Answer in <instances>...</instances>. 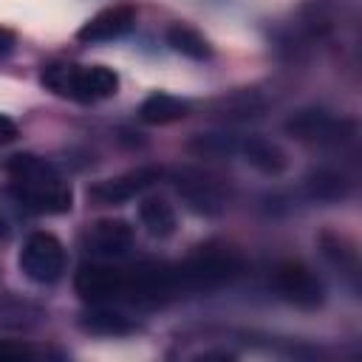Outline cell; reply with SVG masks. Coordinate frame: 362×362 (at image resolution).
<instances>
[{"label":"cell","instance_id":"1","mask_svg":"<svg viewBox=\"0 0 362 362\" xmlns=\"http://www.w3.org/2000/svg\"><path fill=\"white\" fill-rule=\"evenodd\" d=\"M8 175H11V189L14 198L37 215H59L68 212L74 204L71 184L62 178V173L34 156V153H17L8 158Z\"/></svg>","mask_w":362,"mask_h":362},{"label":"cell","instance_id":"2","mask_svg":"<svg viewBox=\"0 0 362 362\" xmlns=\"http://www.w3.org/2000/svg\"><path fill=\"white\" fill-rule=\"evenodd\" d=\"M40 82L54 90L57 96L74 99V102H99L119 90V76L113 68L105 65H68V62H51L42 68Z\"/></svg>","mask_w":362,"mask_h":362},{"label":"cell","instance_id":"3","mask_svg":"<svg viewBox=\"0 0 362 362\" xmlns=\"http://www.w3.org/2000/svg\"><path fill=\"white\" fill-rule=\"evenodd\" d=\"M20 272L40 286L57 283L65 272V249L51 232H31L20 249Z\"/></svg>","mask_w":362,"mask_h":362},{"label":"cell","instance_id":"4","mask_svg":"<svg viewBox=\"0 0 362 362\" xmlns=\"http://www.w3.org/2000/svg\"><path fill=\"white\" fill-rule=\"evenodd\" d=\"M286 130L297 141L317 144V147H339V144H345L354 136V124L348 119L331 116V113L317 110V107H308V110L294 113L286 122Z\"/></svg>","mask_w":362,"mask_h":362},{"label":"cell","instance_id":"5","mask_svg":"<svg viewBox=\"0 0 362 362\" xmlns=\"http://www.w3.org/2000/svg\"><path fill=\"white\" fill-rule=\"evenodd\" d=\"M181 291H206L226 283L238 272V257L229 252H198L175 266Z\"/></svg>","mask_w":362,"mask_h":362},{"label":"cell","instance_id":"6","mask_svg":"<svg viewBox=\"0 0 362 362\" xmlns=\"http://www.w3.org/2000/svg\"><path fill=\"white\" fill-rule=\"evenodd\" d=\"M175 189L198 215H218L226 206V187L209 173L184 167L175 173Z\"/></svg>","mask_w":362,"mask_h":362},{"label":"cell","instance_id":"7","mask_svg":"<svg viewBox=\"0 0 362 362\" xmlns=\"http://www.w3.org/2000/svg\"><path fill=\"white\" fill-rule=\"evenodd\" d=\"M274 288L286 303H291L297 308H320L322 300H325L322 280L305 263H283V266H277Z\"/></svg>","mask_w":362,"mask_h":362},{"label":"cell","instance_id":"8","mask_svg":"<svg viewBox=\"0 0 362 362\" xmlns=\"http://www.w3.org/2000/svg\"><path fill=\"white\" fill-rule=\"evenodd\" d=\"M74 288L82 300L88 303H113V300H124V288H127V269H113V266H96V263H85L79 266L76 277H74Z\"/></svg>","mask_w":362,"mask_h":362},{"label":"cell","instance_id":"9","mask_svg":"<svg viewBox=\"0 0 362 362\" xmlns=\"http://www.w3.org/2000/svg\"><path fill=\"white\" fill-rule=\"evenodd\" d=\"M161 175H164L161 167H153V164L136 167V170H127V173H122L116 178H105V181L93 184L88 189V195L102 206H116V204H124V201L141 195L144 189H150Z\"/></svg>","mask_w":362,"mask_h":362},{"label":"cell","instance_id":"10","mask_svg":"<svg viewBox=\"0 0 362 362\" xmlns=\"http://www.w3.org/2000/svg\"><path fill=\"white\" fill-rule=\"evenodd\" d=\"M82 243L96 257H122L133 246V226L119 218H102L85 229Z\"/></svg>","mask_w":362,"mask_h":362},{"label":"cell","instance_id":"11","mask_svg":"<svg viewBox=\"0 0 362 362\" xmlns=\"http://www.w3.org/2000/svg\"><path fill=\"white\" fill-rule=\"evenodd\" d=\"M136 25V8L130 3H119L110 8H102L99 14H93L88 23H82V28L76 31L79 42H110L124 37L130 28Z\"/></svg>","mask_w":362,"mask_h":362},{"label":"cell","instance_id":"12","mask_svg":"<svg viewBox=\"0 0 362 362\" xmlns=\"http://www.w3.org/2000/svg\"><path fill=\"white\" fill-rule=\"evenodd\" d=\"M238 153L255 167V170H260V173H266V175H280L283 170H286V153L274 144V141H269V139H260V136H252V139H243L240 144H238Z\"/></svg>","mask_w":362,"mask_h":362},{"label":"cell","instance_id":"13","mask_svg":"<svg viewBox=\"0 0 362 362\" xmlns=\"http://www.w3.org/2000/svg\"><path fill=\"white\" fill-rule=\"evenodd\" d=\"M79 325L88 334H99V337H127L139 331V322H133L127 314L116 311V308H90L79 317Z\"/></svg>","mask_w":362,"mask_h":362},{"label":"cell","instance_id":"14","mask_svg":"<svg viewBox=\"0 0 362 362\" xmlns=\"http://www.w3.org/2000/svg\"><path fill=\"white\" fill-rule=\"evenodd\" d=\"M187 113H189V102L173 93H150L139 107V119L144 124H173Z\"/></svg>","mask_w":362,"mask_h":362},{"label":"cell","instance_id":"15","mask_svg":"<svg viewBox=\"0 0 362 362\" xmlns=\"http://www.w3.org/2000/svg\"><path fill=\"white\" fill-rule=\"evenodd\" d=\"M139 221H141L144 232L153 235V238H170L175 232V226H178L173 204L167 198H158V195L144 198L139 204Z\"/></svg>","mask_w":362,"mask_h":362},{"label":"cell","instance_id":"16","mask_svg":"<svg viewBox=\"0 0 362 362\" xmlns=\"http://www.w3.org/2000/svg\"><path fill=\"white\" fill-rule=\"evenodd\" d=\"M348 189H351L348 178L342 173H337V170H328V167L314 170L305 178V192L314 201H339V198L348 195Z\"/></svg>","mask_w":362,"mask_h":362},{"label":"cell","instance_id":"17","mask_svg":"<svg viewBox=\"0 0 362 362\" xmlns=\"http://www.w3.org/2000/svg\"><path fill=\"white\" fill-rule=\"evenodd\" d=\"M167 45H170L173 51L184 54V57H189V59H206V57L212 54L209 42H206L195 28L181 25V23H175V25L167 28Z\"/></svg>","mask_w":362,"mask_h":362},{"label":"cell","instance_id":"18","mask_svg":"<svg viewBox=\"0 0 362 362\" xmlns=\"http://www.w3.org/2000/svg\"><path fill=\"white\" fill-rule=\"evenodd\" d=\"M320 243H322L325 257H328L334 266H339V272L356 277V249H354V246H345L342 238H331V235H322Z\"/></svg>","mask_w":362,"mask_h":362},{"label":"cell","instance_id":"19","mask_svg":"<svg viewBox=\"0 0 362 362\" xmlns=\"http://www.w3.org/2000/svg\"><path fill=\"white\" fill-rule=\"evenodd\" d=\"M238 139L226 136V133H206V136H195L189 141V150L198 156H232L238 153Z\"/></svg>","mask_w":362,"mask_h":362},{"label":"cell","instance_id":"20","mask_svg":"<svg viewBox=\"0 0 362 362\" xmlns=\"http://www.w3.org/2000/svg\"><path fill=\"white\" fill-rule=\"evenodd\" d=\"M221 105H223V110H221L223 119H252L263 110V102L255 93H238L232 99H223Z\"/></svg>","mask_w":362,"mask_h":362},{"label":"cell","instance_id":"21","mask_svg":"<svg viewBox=\"0 0 362 362\" xmlns=\"http://www.w3.org/2000/svg\"><path fill=\"white\" fill-rule=\"evenodd\" d=\"M14 139H17V124H14V119H8V116L0 113V144H8V141H14Z\"/></svg>","mask_w":362,"mask_h":362},{"label":"cell","instance_id":"22","mask_svg":"<svg viewBox=\"0 0 362 362\" xmlns=\"http://www.w3.org/2000/svg\"><path fill=\"white\" fill-rule=\"evenodd\" d=\"M31 351L25 348V345H8V342H0V359L3 356H17V359H23V356H28Z\"/></svg>","mask_w":362,"mask_h":362},{"label":"cell","instance_id":"23","mask_svg":"<svg viewBox=\"0 0 362 362\" xmlns=\"http://www.w3.org/2000/svg\"><path fill=\"white\" fill-rule=\"evenodd\" d=\"M11 48H14V37H11L8 31H3V28H0V57H3V54H8Z\"/></svg>","mask_w":362,"mask_h":362},{"label":"cell","instance_id":"24","mask_svg":"<svg viewBox=\"0 0 362 362\" xmlns=\"http://www.w3.org/2000/svg\"><path fill=\"white\" fill-rule=\"evenodd\" d=\"M8 238V223H6V218L0 215V240H6Z\"/></svg>","mask_w":362,"mask_h":362}]
</instances>
